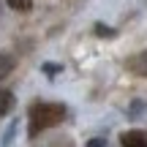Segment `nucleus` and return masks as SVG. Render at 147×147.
<instances>
[{
    "label": "nucleus",
    "mask_w": 147,
    "mask_h": 147,
    "mask_svg": "<svg viewBox=\"0 0 147 147\" xmlns=\"http://www.w3.org/2000/svg\"><path fill=\"white\" fill-rule=\"evenodd\" d=\"M27 117H30V136H36L38 131L52 128V125L65 120V104H57V101H33Z\"/></svg>",
    "instance_id": "f257e3e1"
},
{
    "label": "nucleus",
    "mask_w": 147,
    "mask_h": 147,
    "mask_svg": "<svg viewBox=\"0 0 147 147\" xmlns=\"http://www.w3.org/2000/svg\"><path fill=\"white\" fill-rule=\"evenodd\" d=\"M125 68L131 74H136V76H147V52H139V55H134V57H128Z\"/></svg>",
    "instance_id": "f03ea898"
},
{
    "label": "nucleus",
    "mask_w": 147,
    "mask_h": 147,
    "mask_svg": "<svg viewBox=\"0 0 147 147\" xmlns=\"http://www.w3.org/2000/svg\"><path fill=\"white\" fill-rule=\"evenodd\" d=\"M120 144L123 147H147V139H144V134H139V131H125L120 136Z\"/></svg>",
    "instance_id": "7ed1b4c3"
},
{
    "label": "nucleus",
    "mask_w": 147,
    "mask_h": 147,
    "mask_svg": "<svg viewBox=\"0 0 147 147\" xmlns=\"http://www.w3.org/2000/svg\"><path fill=\"white\" fill-rule=\"evenodd\" d=\"M14 65H16V60H14V55H11V52H3V55H0V82L14 71Z\"/></svg>",
    "instance_id": "20e7f679"
},
{
    "label": "nucleus",
    "mask_w": 147,
    "mask_h": 147,
    "mask_svg": "<svg viewBox=\"0 0 147 147\" xmlns=\"http://www.w3.org/2000/svg\"><path fill=\"white\" fill-rule=\"evenodd\" d=\"M93 33L98 38H104V41H112V38H117V30L112 25H104V22H95L93 25Z\"/></svg>",
    "instance_id": "39448f33"
},
{
    "label": "nucleus",
    "mask_w": 147,
    "mask_h": 147,
    "mask_svg": "<svg viewBox=\"0 0 147 147\" xmlns=\"http://www.w3.org/2000/svg\"><path fill=\"white\" fill-rule=\"evenodd\" d=\"M14 109V93L11 90H0V117H5Z\"/></svg>",
    "instance_id": "423d86ee"
},
{
    "label": "nucleus",
    "mask_w": 147,
    "mask_h": 147,
    "mask_svg": "<svg viewBox=\"0 0 147 147\" xmlns=\"http://www.w3.org/2000/svg\"><path fill=\"white\" fill-rule=\"evenodd\" d=\"M5 3H8V5H11L14 11H22V14L33 8V0H5Z\"/></svg>",
    "instance_id": "0eeeda50"
},
{
    "label": "nucleus",
    "mask_w": 147,
    "mask_h": 147,
    "mask_svg": "<svg viewBox=\"0 0 147 147\" xmlns=\"http://www.w3.org/2000/svg\"><path fill=\"white\" fill-rule=\"evenodd\" d=\"M57 71H63V65H44V74H49V76H55Z\"/></svg>",
    "instance_id": "6e6552de"
},
{
    "label": "nucleus",
    "mask_w": 147,
    "mask_h": 147,
    "mask_svg": "<svg viewBox=\"0 0 147 147\" xmlns=\"http://www.w3.org/2000/svg\"><path fill=\"white\" fill-rule=\"evenodd\" d=\"M87 147H106V142H104V139H90Z\"/></svg>",
    "instance_id": "1a4fd4ad"
}]
</instances>
